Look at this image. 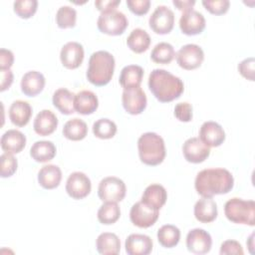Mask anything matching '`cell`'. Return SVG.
Returning <instances> with one entry per match:
<instances>
[{"label":"cell","mask_w":255,"mask_h":255,"mask_svg":"<svg viewBox=\"0 0 255 255\" xmlns=\"http://www.w3.org/2000/svg\"><path fill=\"white\" fill-rule=\"evenodd\" d=\"M234 185L231 172L225 168H205L195 177L194 187L202 197L228 193Z\"/></svg>","instance_id":"6da1fadb"},{"label":"cell","mask_w":255,"mask_h":255,"mask_svg":"<svg viewBox=\"0 0 255 255\" xmlns=\"http://www.w3.org/2000/svg\"><path fill=\"white\" fill-rule=\"evenodd\" d=\"M148 88L157 101L168 103L181 96L184 85L180 78L166 70L154 69L148 76Z\"/></svg>","instance_id":"7a4b0ae2"},{"label":"cell","mask_w":255,"mask_h":255,"mask_svg":"<svg viewBox=\"0 0 255 255\" xmlns=\"http://www.w3.org/2000/svg\"><path fill=\"white\" fill-rule=\"evenodd\" d=\"M115 58L108 51L94 52L89 59L87 70L88 81L97 86L102 87L110 83L115 71Z\"/></svg>","instance_id":"3957f363"},{"label":"cell","mask_w":255,"mask_h":255,"mask_svg":"<svg viewBox=\"0 0 255 255\" xmlns=\"http://www.w3.org/2000/svg\"><path fill=\"white\" fill-rule=\"evenodd\" d=\"M138 155L141 162L146 165H157L165 157V144L163 138L155 132H144L137 139Z\"/></svg>","instance_id":"277c9868"},{"label":"cell","mask_w":255,"mask_h":255,"mask_svg":"<svg viewBox=\"0 0 255 255\" xmlns=\"http://www.w3.org/2000/svg\"><path fill=\"white\" fill-rule=\"evenodd\" d=\"M224 213L226 218L238 224H247L254 226L255 224V202L254 200H244L233 197L226 201L224 205Z\"/></svg>","instance_id":"5b68a950"},{"label":"cell","mask_w":255,"mask_h":255,"mask_svg":"<svg viewBox=\"0 0 255 255\" xmlns=\"http://www.w3.org/2000/svg\"><path fill=\"white\" fill-rule=\"evenodd\" d=\"M128 24V22L126 15L117 9L101 12L97 21L99 30L104 34L111 36L123 34L127 29Z\"/></svg>","instance_id":"8992f818"},{"label":"cell","mask_w":255,"mask_h":255,"mask_svg":"<svg viewBox=\"0 0 255 255\" xmlns=\"http://www.w3.org/2000/svg\"><path fill=\"white\" fill-rule=\"evenodd\" d=\"M127 192L125 182L116 176H108L103 178L98 187V195L104 202L122 201Z\"/></svg>","instance_id":"52a82bcc"},{"label":"cell","mask_w":255,"mask_h":255,"mask_svg":"<svg viewBox=\"0 0 255 255\" xmlns=\"http://www.w3.org/2000/svg\"><path fill=\"white\" fill-rule=\"evenodd\" d=\"M148 24L154 33L159 35L168 34L174 25V13L169 7L159 5L151 13Z\"/></svg>","instance_id":"ba28073f"},{"label":"cell","mask_w":255,"mask_h":255,"mask_svg":"<svg viewBox=\"0 0 255 255\" xmlns=\"http://www.w3.org/2000/svg\"><path fill=\"white\" fill-rule=\"evenodd\" d=\"M159 212L157 209L145 204L141 200L135 202L129 211V219L131 223L139 228H147L153 225L157 218Z\"/></svg>","instance_id":"9c48e42d"},{"label":"cell","mask_w":255,"mask_h":255,"mask_svg":"<svg viewBox=\"0 0 255 255\" xmlns=\"http://www.w3.org/2000/svg\"><path fill=\"white\" fill-rule=\"evenodd\" d=\"M176 62L184 70H194L202 64L204 53L200 46L196 44H186L176 53Z\"/></svg>","instance_id":"30bf717a"},{"label":"cell","mask_w":255,"mask_h":255,"mask_svg":"<svg viewBox=\"0 0 255 255\" xmlns=\"http://www.w3.org/2000/svg\"><path fill=\"white\" fill-rule=\"evenodd\" d=\"M123 107L130 115H139L146 108V96L140 87L125 89L122 96Z\"/></svg>","instance_id":"8fae6325"},{"label":"cell","mask_w":255,"mask_h":255,"mask_svg":"<svg viewBox=\"0 0 255 255\" xmlns=\"http://www.w3.org/2000/svg\"><path fill=\"white\" fill-rule=\"evenodd\" d=\"M92 183L87 174L81 171L72 172L66 182V191L74 199H82L89 195Z\"/></svg>","instance_id":"7c38bea8"},{"label":"cell","mask_w":255,"mask_h":255,"mask_svg":"<svg viewBox=\"0 0 255 255\" xmlns=\"http://www.w3.org/2000/svg\"><path fill=\"white\" fill-rule=\"evenodd\" d=\"M212 246L210 234L201 228H194L187 233L186 247L189 252L194 254H206Z\"/></svg>","instance_id":"4fadbf2b"},{"label":"cell","mask_w":255,"mask_h":255,"mask_svg":"<svg viewBox=\"0 0 255 255\" xmlns=\"http://www.w3.org/2000/svg\"><path fill=\"white\" fill-rule=\"evenodd\" d=\"M184 158L191 163H200L210 154V147L206 145L199 137H190L182 145Z\"/></svg>","instance_id":"5bb4252c"},{"label":"cell","mask_w":255,"mask_h":255,"mask_svg":"<svg viewBox=\"0 0 255 255\" xmlns=\"http://www.w3.org/2000/svg\"><path fill=\"white\" fill-rule=\"evenodd\" d=\"M84 54L82 44L75 41L68 42L61 49L60 59L62 65L70 70L77 69L83 63Z\"/></svg>","instance_id":"9a60e30c"},{"label":"cell","mask_w":255,"mask_h":255,"mask_svg":"<svg viewBox=\"0 0 255 255\" xmlns=\"http://www.w3.org/2000/svg\"><path fill=\"white\" fill-rule=\"evenodd\" d=\"M179 28L183 34L188 36L200 34L205 28V18L200 12L193 9L183 12L179 19Z\"/></svg>","instance_id":"2e32d148"},{"label":"cell","mask_w":255,"mask_h":255,"mask_svg":"<svg viewBox=\"0 0 255 255\" xmlns=\"http://www.w3.org/2000/svg\"><path fill=\"white\" fill-rule=\"evenodd\" d=\"M199 138L209 147H216L221 145L225 140V131L218 123L208 121L200 127Z\"/></svg>","instance_id":"e0dca14e"},{"label":"cell","mask_w":255,"mask_h":255,"mask_svg":"<svg viewBox=\"0 0 255 255\" xmlns=\"http://www.w3.org/2000/svg\"><path fill=\"white\" fill-rule=\"evenodd\" d=\"M152 246L153 243L149 236L138 233L128 235L125 242L126 252L128 255H148Z\"/></svg>","instance_id":"ac0fdd59"},{"label":"cell","mask_w":255,"mask_h":255,"mask_svg":"<svg viewBox=\"0 0 255 255\" xmlns=\"http://www.w3.org/2000/svg\"><path fill=\"white\" fill-rule=\"evenodd\" d=\"M45 77L38 71H29L21 79V91L27 97L39 95L45 87Z\"/></svg>","instance_id":"d6986e66"},{"label":"cell","mask_w":255,"mask_h":255,"mask_svg":"<svg viewBox=\"0 0 255 255\" xmlns=\"http://www.w3.org/2000/svg\"><path fill=\"white\" fill-rule=\"evenodd\" d=\"M58 127V119L50 110H42L36 116L33 124L34 130L37 134L46 136L53 133Z\"/></svg>","instance_id":"ffe728a7"},{"label":"cell","mask_w":255,"mask_h":255,"mask_svg":"<svg viewBox=\"0 0 255 255\" xmlns=\"http://www.w3.org/2000/svg\"><path fill=\"white\" fill-rule=\"evenodd\" d=\"M99 107V100L96 94L92 91L83 90L75 95L74 108L81 115H91Z\"/></svg>","instance_id":"44dd1931"},{"label":"cell","mask_w":255,"mask_h":255,"mask_svg":"<svg viewBox=\"0 0 255 255\" xmlns=\"http://www.w3.org/2000/svg\"><path fill=\"white\" fill-rule=\"evenodd\" d=\"M217 214V205L212 197H202L194 204V216L199 222H212Z\"/></svg>","instance_id":"7402d4cb"},{"label":"cell","mask_w":255,"mask_h":255,"mask_svg":"<svg viewBox=\"0 0 255 255\" xmlns=\"http://www.w3.org/2000/svg\"><path fill=\"white\" fill-rule=\"evenodd\" d=\"M32 113V108L29 103L17 100L14 101L9 108V119L16 127H24L29 123Z\"/></svg>","instance_id":"603a6c76"},{"label":"cell","mask_w":255,"mask_h":255,"mask_svg":"<svg viewBox=\"0 0 255 255\" xmlns=\"http://www.w3.org/2000/svg\"><path fill=\"white\" fill-rule=\"evenodd\" d=\"M1 148L5 152L18 153L26 145V136L17 129H8L1 136Z\"/></svg>","instance_id":"cb8c5ba5"},{"label":"cell","mask_w":255,"mask_h":255,"mask_svg":"<svg viewBox=\"0 0 255 255\" xmlns=\"http://www.w3.org/2000/svg\"><path fill=\"white\" fill-rule=\"evenodd\" d=\"M167 192L165 188L158 183L148 185L141 196V201L145 204L159 210L166 202Z\"/></svg>","instance_id":"d4e9b609"},{"label":"cell","mask_w":255,"mask_h":255,"mask_svg":"<svg viewBox=\"0 0 255 255\" xmlns=\"http://www.w3.org/2000/svg\"><path fill=\"white\" fill-rule=\"evenodd\" d=\"M62 179V171L56 164H46L38 172V182L45 189H53L59 186Z\"/></svg>","instance_id":"484cf974"},{"label":"cell","mask_w":255,"mask_h":255,"mask_svg":"<svg viewBox=\"0 0 255 255\" xmlns=\"http://www.w3.org/2000/svg\"><path fill=\"white\" fill-rule=\"evenodd\" d=\"M143 77V69L137 65H128L124 67L120 74L119 82L125 89L140 87Z\"/></svg>","instance_id":"4316f807"},{"label":"cell","mask_w":255,"mask_h":255,"mask_svg":"<svg viewBox=\"0 0 255 255\" xmlns=\"http://www.w3.org/2000/svg\"><path fill=\"white\" fill-rule=\"evenodd\" d=\"M99 253L104 255H117L121 251V241L117 234L111 232L101 233L96 241Z\"/></svg>","instance_id":"83f0119b"},{"label":"cell","mask_w":255,"mask_h":255,"mask_svg":"<svg viewBox=\"0 0 255 255\" xmlns=\"http://www.w3.org/2000/svg\"><path fill=\"white\" fill-rule=\"evenodd\" d=\"M74 100L75 94L66 88H60L56 90L52 98L54 107L64 115H72L75 113Z\"/></svg>","instance_id":"f1b7e54d"},{"label":"cell","mask_w":255,"mask_h":255,"mask_svg":"<svg viewBox=\"0 0 255 255\" xmlns=\"http://www.w3.org/2000/svg\"><path fill=\"white\" fill-rule=\"evenodd\" d=\"M30 155L37 162H47L56 155V146L50 140H38L30 148Z\"/></svg>","instance_id":"f546056e"},{"label":"cell","mask_w":255,"mask_h":255,"mask_svg":"<svg viewBox=\"0 0 255 255\" xmlns=\"http://www.w3.org/2000/svg\"><path fill=\"white\" fill-rule=\"evenodd\" d=\"M127 45L132 52L140 54L149 48L150 37L145 30L135 28L128 35L127 39Z\"/></svg>","instance_id":"4dcf8cb0"},{"label":"cell","mask_w":255,"mask_h":255,"mask_svg":"<svg viewBox=\"0 0 255 255\" xmlns=\"http://www.w3.org/2000/svg\"><path fill=\"white\" fill-rule=\"evenodd\" d=\"M88 133L87 124L78 118L69 120L63 128V135L70 140H81Z\"/></svg>","instance_id":"1f68e13d"},{"label":"cell","mask_w":255,"mask_h":255,"mask_svg":"<svg viewBox=\"0 0 255 255\" xmlns=\"http://www.w3.org/2000/svg\"><path fill=\"white\" fill-rule=\"evenodd\" d=\"M180 239V230L172 224L162 225L157 231V240L164 248L175 247Z\"/></svg>","instance_id":"d6a6232c"},{"label":"cell","mask_w":255,"mask_h":255,"mask_svg":"<svg viewBox=\"0 0 255 255\" xmlns=\"http://www.w3.org/2000/svg\"><path fill=\"white\" fill-rule=\"evenodd\" d=\"M175 57V51L171 44L160 42L151 51L150 59L157 64H169Z\"/></svg>","instance_id":"836d02e7"},{"label":"cell","mask_w":255,"mask_h":255,"mask_svg":"<svg viewBox=\"0 0 255 255\" xmlns=\"http://www.w3.org/2000/svg\"><path fill=\"white\" fill-rule=\"evenodd\" d=\"M121 209L118 202H105L98 210V219L102 224L110 225L118 221Z\"/></svg>","instance_id":"e575fe53"},{"label":"cell","mask_w":255,"mask_h":255,"mask_svg":"<svg viewBox=\"0 0 255 255\" xmlns=\"http://www.w3.org/2000/svg\"><path fill=\"white\" fill-rule=\"evenodd\" d=\"M117 125L110 119H100L93 125L94 134L102 139H109L115 136L117 132Z\"/></svg>","instance_id":"d590c367"},{"label":"cell","mask_w":255,"mask_h":255,"mask_svg":"<svg viewBox=\"0 0 255 255\" xmlns=\"http://www.w3.org/2000/svg\"><path fill=\"white\" fill-rule=\"evenodd\" d=\"M77 21V11L71 6H61L56 13V23L59 28H73Z\"/></svg>","instance_id":"8d00e7d4"},{"label":"cell","mask_w":255,"mask_h":255,"mask_svg":"<svg viewBox=\"0 0 255 255\" xmlns=\"http://www.w3.org/2000/svg\"><path fill=\"white\" fill-rule=\"evenodd\" d=\"M38 7L37 0H17L13 4L14 12L23 19H28L32 17Z\"/></svg>","instance_id":"74e56055"},{"label":"cell","mask_w":255,"mask_h":255,"mask_svg":"<svg viewBox=\"0 0 255 255\" xmlns=\"http://www.w3.org/2000/svg\"><path fill=\"white\" fill-rule=\"evenodd\" d=\"M0 164H1L0 174H1V177L4 178V177H10L16 172L18 161L12 153L4 152L0 156Z\"/></svg>","instance_id":"f35d334b"},{"label":"cell","mask_w":255,"mask_h":255,"mask_svg":"<svg viewBox=\"0 0 255 255\" xmlns=\"http://www.w3.org/2000/svg\"><path fill=\"white\" fill-rule=\"evenodd\" d=\"M202 5L211 14L221 15L228 11L230 2L228 0H203Z\"/></svg>","instance_id":"ab89813d"},{"label":"cell","mask_w":255,"mask_h":255,"mask_svg":"<svg viewBox=\"0 0 255 255\" xmlns=\"http://www.w3.org/2000/svg\"><path fill=\"white\" fill-rule=\"evenodd\" d=\"M174 116L180 122H190L192 120V106L187 102L176 104L174 108Z\"/></svg>","instance_id":"60d3db41"},{"label":"cell","mask_w":255,"mask_h":255,"mask_svg":"<svg viewBox=\"0 0 255 255\" xmlns=\"http://www.w3.org/2000/svg\"><path fill=\"white\" fill-rule=\"evenodd\" d=\"M254 65L255 60L253 57L244 59L238 64V71L242 77L249 81H254Z\"/></svg>","instance_id":"b9f144b4"},{"label":"cell","mask_w":255,"mask_h":255,"mask_svg":"<svg viewBox=\"0 0 255 255\" xmlns=\"http://www.w3.org/2000/svg\"><path fill=\"white\" fill-rule=\"evenodd\" d=\"M127 5L133 14L140 16L148 12L150 7V1L149 0H127Z\"/></svg>","instance_id":"7bdbcfd3"},{"label":"cell","mask_w":255,"mask_h":255,"mask_svg":"<svg viewBox=\"0 0 255 255\" xmlns=\"http://www.w3.org/2000/svg\"><path fill=\"white\" fill-rule=\"evenodd\" d=\"M219 253L221 255L226 254H236V255H243L244 251L241 244L236 240H226L221 244Z\"/></svg>","instance_id":"ee69618b"},{"label":"cell","mask_w":255,"mask_h":255,"mask_svg":"<svg viewBox=\"0 0 255 255\" xmlns=\"http://www.w3.org/2000/svg\"><path fill=\"white\" fill-rule=\"evenodd\" d=\"M14 63V55L10 50L2 48L0 50V70L10 69Z\"/></svg>","instance_id":"f6af8a7d"},{"label":"cell","mask_w":255,"mask_h":255,"mask_svg":"<svg viewBox=\"0 0 255 255\" xmlns=\"http://www.w3.org/2000/svg\"><path fill=\"white\" fill-rule=\"evenodd\" d=\"M120 3L121 0H97L95 1V6L101 12H106L110 10H115Z\"/></svg>","instance_id":"bcb514c9"},{"label":"cell","mask_w":255,"mask_h":255,"mask_svg":"<svg viewBox=\"0 0 255 255\" xmlns=\"http://www.w3.org/2000/svg\"><path fill=\"white\" fill-rule=\"evenodd\" d=\"M1 74V82H0V91L4 92L9 89L13 83V73L10 69L0 70Z\"/></svg>","instance_id":"7dc6e473"},{"label":"cell","mask_w":255,"mask_h":255,"mask_svg":"<svg viewBox=\"0 0 255 255\" xmlns=\"http://www.w3.org/2000/svg\"><path fill=\"white\" fill-rule=\"evenodd\" d=\"M172 3L175 7H177L178 10H180L182 12H187V11L192 10V7L194 6L195 1L194 0H183V1L173 0Z\"/></svg>","instance_id":"c3c4849f"}]
</instances>
